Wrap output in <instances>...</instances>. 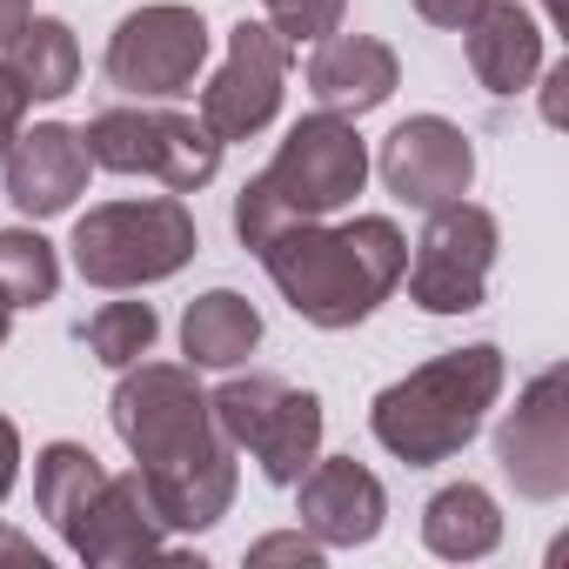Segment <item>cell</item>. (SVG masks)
<instances>
[{"label":"cell","instance_id":"1","mask_svg":"<svg viewBox=\"0 0 569 569\" xmlns=\"http://www.w3.org/2000/svg\"><path fill=\"white\" fill-rule=\"evenodd\" d=\"M114 436L134 456L141 496L161 529H214L234 502V442L221 436L194 369L181 362H128L114 382Z\"/></svg>","mask_w":569,"mask_h":569},{"label":"cell","instance_id":"2","mask_svg":"<svg viewBox=\"0 0 569 569\" xmlns=\"http://www.w3.org/2000/svg\"><path fill=\"white\" fill-rule=\"evenodd\" d=\"M261 268L302 322L316 329H356L369 322L409 268V241L389 214H356V221H289L261 248Z\"/></svg>","mask_w":569,"mask_h":569},{"label":"cell","instance_id":"3","mask_svg":"<svg viewBox=\"0 0 569 569\" xmlns=\"http://www.w3.org/2000/svg\"><path fill=\"white\" fill-rule=\"evenodd\" d=\"M496 396H502V349L469 342V349H449V356L409 369L402 382H389L369 409V429L396 462L436 469V462H449L476 442Z\"/></svg>","mask_w":569,"mask_h":569},{"label":"cell","instance_id":"4","mask_svg":"<svg viewBox=\"0 0 569 569\" xmlns=\"http://www.w3.org/2000/svg\"><path fill=\"white\" fill-rule=\"evenodd\" d=\"M34 502L81 562L108 569V562H161V556H174L168 529L154 522V509L141 496V476H108L101 456L81 449V442H48L34 456Z\"/></svg>","mask_w":569,"mask_h":569},{"label":"cell","instance_id":"5","mask_svg":"<svg viewBox=\"0 0 569 569\" xmlns=\"http://www.w3.org/2000/svg\"><path fill=\"white\" fill-rule=\"evenodd\" d=\"M369 181V148L349 114H309L289 128V141L274 148V161L234 194V234L241 248H261L274 228L289 221H329L349 208Z\"/></svg>","mask_w":569,"mask_h":569},{"label":"cell","instance_id":"6","mask_svg":"<svg viewBox=\"0 0 569 569\" xmlns=\"http://www.w3.org/2000/svg\"><path fill=\"white\" fill-rule=\"evenodd\" d=\"M201 234L181 194L148 201H101L74 221V268L94 289H148L194 261Z\"/></svg>","mask_w":569,"mask_h":569},{"label":"cell","instance_id":"7","mask_svg":"<svg viewBox=\"0 0 569 569\" xmlns=\"http://www.w3.org/2000/svg\"><path fill=\"white\" fill-rule=\"evenodd\" d=\"M88 161L108 168V174H154L168 194H194L214 181L221 168V141L194 121V114H174V108H101L88 128Z\"/></svg>","mask_w":569,"mask_h":569},{"label":"cell","instance_id":"8","mask_svg":"<svg viewBox=\"0 0 569 569\" xmlns=\"http://www.w3.org/2000/svg\"><path fill=\"white\" fill-rule=\"evenodd\" d=\"M221 436L234 449H248L261 462L268 482L296 489L302 469L322 456V396L309 389H289L281 376H228L214 396H208Z\"/></svg>","mask_w":569,"mask_h":569},{"label":"cell","instance_id":"9","mask_svg":"<svg viewBox=\"0 0 569 569\" xmlns=\"http://www.w3.org/2000/svg\"><path fill=\"white\" fill-rule=\"evenodd\" d=\"M496 248H502V228L489 208L476 201H449L429 214L416 254H409V302L422 316H469L482 309L489 296V268H496Z\"/></svg>","mask_w":569,"mask_h":569},{"label":"cell","instance_id":"10","mask_svg":"<svg viewBox=\"0 0 569 569\" xmlns=\"http://www.w3.org/2000/svg\"><path fill=\"white\" fill-rule=\"evenodd\" d=\"M208 68V21L194 8H134L108 41V81L134 101H174Z\"/></svg>","mask_w":569,"mask_h":569},{"label":"cell","instance_id":"11","mask_svg":"<svg viewBox=\"0 0 569 569\" xmlns=\"http://www.w3.org/2000/svg\"><path fill=\"white\" fill-rule=\"evenodd\" d=\"M281 81H289V41H281L268 21H241L228 34V61L201 88V128L221 148L228 141H254L274 121V108H281Z\"/></svg>","mask_w":569,"mask_h":569},{"label":"cell","instance_id":"12","mask_svg":"<svg viewBox=\"0 0 569 569\" xmlns=\"http://www.w3.org/2000/svg\"><path fill=\"white\" fill-rule=\"evenodd\" d=\"M496 462L522 502L569 496V382H562V369L529 376V389L516 396V409L496 429Z\"/></svg>","mask_w":569,"mask_h":569},{"label":"cell","instance_id":"13","mask_svg":"<svg viewBox=\"0 0 569 569\" xmlns=\"http://www.w3.org/2000/svg\"><path fill=\"white\" fill-rule=\"evenodd\" d=\"M382 181H389V194H396L402 208L436 214V208H449V201L469 194V181H476V148H469V134H462L456 121H442V114H409V121L382 141Z\"/></svg>","mask_w":569,"mask_h":569},{"label":"cell","instance_id":"14","mask_svg":"<svg viewBox=\"0 0 569 569\" xmlns=\"http://www.w3.org/2000/svg\"><path fill=\"white\" fill-rule=\"evenodd\" d=\"M296 516L322 549H362L382 536L389 516V489L376 482V469H362L356 456H316L296 482Z\"/></svg>","mask_w":569,"mask_h":569},{"label":"cell","instance_id":"15","mask_svg":"<svg viewBox=\"0 0 569 569\" xmlns=\"http://www.w3.org/2000/svg\"><path fill=\"white\" fill-rule=\"evenodd\" d=\"M8 168V201L28 214V221H48V214H68L81 194H88V141L81 128H61V121H41V128H21L14 148L0 154Z\"/></svg>","mask_w":569,"mask_h":569},{"label":"cell","instance_id":"16","mask_svg":"<svg viewBox=\"0 0 569 569\" xmlns=\"http://www.w3.org/2000/svg\"><path fill=\"white\" fill-rule=\"evenodd\" d=\"M396 81H402V68H396V48L389 41H376V34H322L316 41V54H309V94H316V108H329V114H369V108H382L389 94H396Z\"/></svg>","mask_w":569,"mask_h":569},{"label":"cell","instance_id":"17","mask_svg":"<svg viewBox=\"0 0 569 569\" xmlns=\"http://www.w3.org/2000/svg\"><path fill=\"white\" fill-rule=\"evenodd\" d=\"M462 34H469V68H476V81L489 94L509 101L542 74V28L529 21V8H516V0H489Z\"/></svg>","mask_w":569,"mask_h":569},{"label":"cell","instance_id":"18","mask_svg":"<svg viewBox=\"0 0 569 569\" xmlns=\"http://www.w3.org/2000/svg\"><path fill=\"white\" fill-rule=\"evenodd\" d=\"M254 342H261V316L234 289H208L181 316V356H188V369H234V362L254 356Z\"/></svg>","mask_w":569,"mask_h":569},{"label":"cell","instance_id":"19","mask_svg":"<svg viewBox=\"0 0 569 569\" xmlns=\"http://www.w3.org/2000/svg\"><path fill=\"white\" fill-rule=\"evenodd\" d=\"M422 542L442 556V562H476L502 542V509L482 482H449L429 496L422 509Z\"/></svg>","mask_w":569,"mask_h":569},{"label":"cell","instance_id":"20","mask_svg":"<svg viewBox=\"0 0 569 569\" xmlns=\"http://www.w3.org/2000/svg\"><path fill=\"white\" fill-rule=\"evenodd\" d=\"M8 68L28 88V101H61L81 88V41L54 14H28V28L8 41Z\"/></svg>","mask_w":569,"mask_h":569},{"label":"cell","instance_id":"21","mask_svg":"<svg viewBox=\"0 0 569 569\" xmlns=\"http://www.w3.org/2000/svg\"><path fill=\"white\" fill-rule=\"evenodd\" d=\"M61 289V254L34 228H0V296L14 309H41Z\"/></svg>","mask_w":569,"mask_h":569},{"label":"cell","instance_id":"22","mask_svg":"<svg viewBox=\"0 0 569 569\" xmlns=\"http://www.w3.org/2000/svg\"><path fill=\"white\" fill-rule=\"evenodd\" d=\"M154 336H161V316H154L148 302H108V309H94V316L81 322V342H88V356H94L101 369L141 362V356L154 349Z\"/></svg>","mask_w":569,"mask_h":569},{"label":"cell","instance_id":"23","mask_svg":"<svg viewBox=\"0 0 569 569\" xmlns=\"http://www.w3.org/2000/svg\"><path fill=\"white\" fill-rule=\"evenodd\" d=\"M268 8V28L289 41V48H302V41H322V34H336L342 28V8L349 0H261Z\"/></svg>","mask_w":569,"mask_h":569},{"label":"cell","instance_id":"24","mask_svg":"<svg viewBox=\"0 0 569 569\" xmlns=\"http://www.w3.org/2000/svg\"><path fill=\"white\" fill-rule=\"evenodd\" d=\"M248 562L261 569V562H302V569H316L322 562V542L309 536V529H296V536H261L254 549H248Z\"/></svg>","mask_w":569,"mask_h":569},{"label":"cell","instance_id":"25","mask_svg":"<svg viewBox=\"0 0 569 569\" xmlns=\"http://www.w3.org/2000/svg\"><path fill=\"white\" fill-rule=\"evenodd\" d=\"M21 114H28V88L14 81V68L0 61V154L14 148V134H21Z\"/></svg>","mask_w":569,"mask_h":569},{"label":"cell","instance_id":"26","mask_svg":"<svg viewBox=\"0 0 569 569\" xmlns=\"http://www.w3.org/2000/svg\"><path fill=\"white\" fill-rule=\"evenodd\" d=\"M482 8H489V0H416V14H422L429 28H449V34H462Z\"/></svg>","mask_w":569,"mask_h":569},{"label":"cell","instance_id":"27","mask_svg":"<svg viewBox=\"0 0 569 569\" xmlns=\"http://www.w3.org/2000/svg\"><path fill=\"white\" fill-rule=\"evenodd\" d=\"M14 476H21V429H14L8 416H0V502H8Z\"/></svg>","mask_w":569,"mask_h":569},{"label":"cell","instance_id":"28","mask_svg":"<svg viewBox=\"0 0 569 569\" xmlns=\"http://www.w3.org/2000/svg\"><path fill=\"white\" fill-rule=\"evenodd\" d=\"M562 88H569V61H556V68L542 74V121H549V128H562Z\"/></svg>","mask_w":569,"mask_h":569},{"label":"cell","instance_id":"29","mask_svg":"<svg viewBox=\"0 0 569 569\" xmlns=\"http://www.w3.org/2000/svg\"><path fill=\"white\" fill-rule=\"evenodd\" d=\"M28 14H34V0H0V48L28 28Z\"/></svg>","mask_w":569,"mask_h":569},{"label":"cell","instance_id":"30","mask_svg":"<svg viewBox=\"0 0 569 569\" xmlns=\"http://www.w3.org/2000/svg\"><path fill=\"white\" fill-rule=\"evenodd\" d=\"M8 329H14V302L0 296V349H8Z\"/></svg>","mask_w":569,"mask_h":569},{"label":"cell","instance_id":"31","mask_svg":"<svg viewBox=\"0 0 569 569\" xmlns=\"http://www.w3.org/2000/svg\"><path fill=\"white\" fill-rule=\"evenodd\" d=\"M542 8H549V21H556V28L569 21V0H542Z\"/></svg>","mask_w":569,"mask_h":569}]
</instances>
